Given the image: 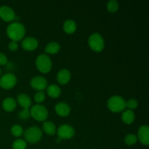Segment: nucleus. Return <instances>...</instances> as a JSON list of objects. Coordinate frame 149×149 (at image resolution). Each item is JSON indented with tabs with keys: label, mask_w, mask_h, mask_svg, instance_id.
Wrapping results in <instances>:
<instances>
[{
	"label": "nucleus",
	"mask_w": 149,
	"mask_h": 149,
	"mask_svg": "<svg viewBox=\"0 0 149 149\" xmlns=\"http://www.w3.org/2000/svg\"><path fill=\"white\" fill-rule=\"evenodd\" d=\"M7 34L12 41L18 42L22 40L26 34V28L20 22H13L8 25L7 28Z\"/></svg>",
	"instance_id": "1"
},
{
	"label": "nucleus",
	"mask_w": 149,
	"mask_h": 149,
	"mask_svg": "<svg viewBox=\"0 0 149 149\" xmlns=\"http://www.w3.org/2000/svg\"><path fill=\"white\" fill-rule=\"evenodd\" d=\"M107 106L109 110L114 113H119L125 110L126 101L122 97L119 95L111 96L108 100Z\"/></svg>",
	"instance_id": "2"
},
{
	"label": "nucleus",
	"mask_w": 149,
	"mask_h": 149,
	"mask_svg": "<svg viewBox=\"0 0 149 149\" xmlns=\"http://www.w3.org/2000/svg\"><path fill=\"white\" fill-rule=\"evenodd\" d=\"M35 63L37 69L44 74L49 73L52 69V61L46 54H41L37 56Z\"/></svg>",
	"instance_id": "3"
},
{
	"label": "nucleus",
	"mask_w": 149,
	"mask_h": 149,
	"mask_svg": "<svg viewBox=\"0 0 149 149\" xmlns=\"http://www.w3.org/2000/svg\"><path fill=\"white\" fill-rule=\"evenodd\" d=\"M25 141L29 143L34 144L39 142L42 137V131L39 127L36 126L31 127L28 128L24 132Z\"/></svg>",
	"instance_id": "4"
},
{
	"label": "nucleus",
	"mask_w": 149,
	"mask_h": 149,
	"mask_svg": "<svg viewBox=\"0 0 149 149\" xmlns=\"http://www.w3.org/2000/svg\"><path fill=\"white\" fill-rule=\"evenodd\" d=\"M88 44L90 47L96 52H100L104 49V39L99 33H93L90 35L88 39Z\"/></svg>",
	"instance_id": "5"
},
{
	"label": "nucleus",
	"mask_w": 149,
	"mask_h": 149,
	"mask_svg": "<svg viewBox=\"0 0 149 149\" xmlns=\"http://www.w3.org/2000/svg\"><path fill=\"white\" fill-rule=\"evenodd\" d=\"M31 116L39 122H45L48 118V111L46 107L40 104L34 105L30 110Z\"/></svg>",
	"instance_id": "6"
},
{
	"label": "nucleus",
	"mask_w": 149,
	"mask_h": 149,
	"mask_svg": "<svg viewBox=\"0 0 149 149\" xmlns=\"http://www.w3.org/2000/svg\"><path fill=\"white\" fill-rule=\"evenodd\" d=\"M57 134L60 139L69 140L75 135V130L69 125H62L57 130Z\"/></svg>",
	"instance_id": "7"
},
{
	"label": "nucleus",
	"mask_w": 149,
	"mask_h": 149,
	"mask_svg": "<svg viewBox=\"0 0 149 149\" xmlns=\"http://www.w3.org/2000/svg\"><path fill=\"white\" fill-rule=\"evenodd\" d=\"M17 83L15 75L12 73H7L1 76L0 78V87L4 90H10L13 88Z\"/></svg>",
	"instance_id": "8"
},
{
	"label": "nucleus",
	"mask_w": 149,
	"mask_h": 149,
	"mask_svg": "<svg viewBox=\"0 0 149 149\" xmlns=\"http://www.w3.org/2000/svg\"><path fill=\"white\" fill-rule=\"evenodd\" d=\"M0 17L5 22H12L15 20L16 15L11 7L3 5L0 7Z\"/></svg>",
	"instance_id": "9"
},
{
	"label": "nucleus",
	"mask_w": 149,
	"mask_h": 149,
	"mask_svg": "<svg viewBox=\"0 0 149 149\" xmlns=\"http://www.w3.org/2000/svg\"><path fill=\"white\" fill-rule=\"evenodd\" d=\"M30 84L31 87L37 91H43L47 87V81L41 76H36L31 79Z\"/></svg>",
	"instance_id": "10"
},
{
	"label": "nucleus",
	"mask_w": 149,
	"mask_h": 149,
	"mask_svg": "<svg viewBox=\"0 0 149 149\" xmlns=\"http://www.w3.org/2000/svg\"><path fill=\"white\" fill-rule=\"evenodd\" d=\"M138 139L145 146L149 144V127L148 125H142L138 131Z\"/></svg>",
	"instance_id": "11"
},
{
	"label": "nucleus",
	"mask_w": 149,
	"mask_h": 149,
	"mask_svg": "<svg viewBox=\"0 0 149 149\" xmlns=\"http://www.w3.org/2000/svg\"><path fill=\"white\" fill-rule=\"evenodd\" d=\"M38 45H39V42L38 40L34 37L32 36H29L22 40L21 46L25 50L27 51H32L34 50L37 48Z\"/></svg>",
	"instance_id": "12"
},
{
	"label": "nucleus",
	"mask_w": 149,
	"mask_h": 149,
	"mask_svg": "<svg viewBox=\"0 0 149 149\" xmlns=\"http://www.w3.org/2000/svg\"><path fill=\"white\" fill-rule=\"evenodd\" d=\"M55 111L57 114L60 116L65 117L69 115L71 112V108L69 105L64 102H60L57 103L56 106H55Z\"/></svg>",
	"instance_id": "13"
},
{
	"label": "nucleus",
	"mask_w": 149,
	"mask_h": 149,
	"mask_svg": "<svg viewBox=\"0 0 149 149\" xmlns=\"http://www.w3.org/2000/svg\"><path fill=\"white\" fill-rule=\"evenodd\" d=\"M71 77V74L69 70L66 68H63L58 71L57 74V80L61 84H65L69 82Z\"/></svg>",
	"instance_id": "14"
},
{
	"label": "nucleus",
	"mask_w": 149,
	"mask_h": 149,
	"mask_svg": "<svg viewBox=\"0 0 149 149\" xmlns=\"http://www.w3.org/2000/svg\"><path fill=\"white\" fill-rule=\"evenodd\" d=\"M17 101L23 109H29L32 104L31 97L24 93H20L17 95Z\"/></svg>",
	"instance_id": "15"
},
{
	"label": "nucleus",
	"mask_w": 149,
	"mask_h": 149,
	"mask_svg": "<svg viewBox=\"0 0 149 149\" xmlns=\"http://www.w3.org/2000/svg\"><path fill=\"white\" fill-rule=\"evenodd\" d=\"M16 103L15 100L13 97H7L3 100L2 102V108L5 111L7 112H12L15 109Z\"/></svg>",
	"instance_id": "16"
},
{
	"label": "nucleus",
	"mask_w": 149,
	"mask_h": 149,
	"mask_svg": "<svg viewBox=\"0 0 149 149\" xmlns=\"http://www.w3.org/2000/svg\"><path fill=\"white\" fill-rule=\"evenodd\" d=\"M63 29L65 33H68V34H71V33H74L77 31V23L74 20H71V19H68L63 23Z\"/></svg>",
	"instance_id": "17"
},
{
	"label": "nucleus",
	"mask_w": 149,
	"mask_h": 149,
	"mask_svg": "<svg viewBox=\"0 0 149 149\" xmlns=\"http://www.w3.org/2000/svg\"><path fill=\"white\" fill-rule=\"evenodd\" d=\"M135 119V113L132 111L129 110V109L123 111L122 114V119L124 123L126 124V125H131V124L133 123Z\"/></svg>",
	"instance_id": "18"
},
{
	"label": "nucleus",
	"mask_w": 149,
	"mask_h": 149,
	"mask_svg": "<svg viewBox=\"0 0 149 149\" xmlns=\"http://www.w3.org/2000/svg\"><path fill=\"white\" fill-rule=\"evenodd\" d=\"M43 131L48 135H54L56 133V126L55 124L50 121H45L42 125Z\"/></svg>",
	"instance_id": "19"
},
{
	"label": "nucleus",
	"mask_w": 149,
	"mask_h": 149,
	"mask_svg": "<svg viewBox=\"0 0 149 149\" xmlns=\"http://www.w3.org/2000/svg\"><path fill=\"white\" fill-rule=\"evenodd\" d=\"M47 93L52 98H57L61 94V90L56 84H50L47 87Z\"/></svg>",
	"instance_id": "20"
},
{
	"label": "nucleus",
	"mask_w": 149,
	"mask_h": 149,
	"mask_svg": "<svg viewBox=\"0 0 149 149\" xmlns=\"http://www.w3.org/2000/svg\"><path fill=\"white\" fill-rule=\"evenodd\" d=\"M60 49H61V46L58 42H52L47 45V46L45 47V51L47 54L54 55V54L58 53L60 51Z\"/></svg>",
	"instance_id": "21"
},
{
	"label": "nucleus",
	"mask_w": 149,
	"mask_h": 149,
	"mask_svg": "<svg viewBox=\"0 0 149 149\" xmlns=\"http://www.w3.org/2000/svg\"><path fill=\"white\" fill-rule=\"evenodd\" d=\"M106 8L108 11L111 13H114L119 10V3L116 0H111L108 1L106 4Z\"/></svg>",
	"instance_id": "22"
},
{
	"label": "nucleus",
	"mask_w": 149,
	"mask_h": 149,
	"mask_svg": "<svg viewBox=\"0 0 149 149\" xmlns=\"http://www.w3.org/2000/svg\"><path fill=\"white\" fill-rule=\"evenodd\" d=\"M124 141H125V143L127 146H133L138 141V137H137V135H134V134L130 133L125 137Z\"/></svg>",
	"instance_id": "23"
},
{
	"label": "nucleus",
	"mask_w": 149,
	"mask_h": 149,
	"mask_svg": "<svg viewBox=\"0 0 149 149\" xmlns=\"http://www.w3.org/2000/svg\"><path fill=\"white\" fill-rule=\"evenodd\" d=\"M13 149H26L27 148V143L25 140L17 139L13 142Z\"/></svg>",
	"instance_id": "24"
},
{
	"label": "nucleus",
	"mask_w": 149,
	"mask_h": 149,
	"mask_svg": "<svg viewBox=\"0 0 149 149\" xmlns=\"http://www.w3.org/2000/svg\"><path fill=\"white\" fill-rule=\"evenodd\" d=\"M10 132H11L12 135L15 137H20L23 134V129L22 127V126L19 125H13L11 127L10 130Z\"/></svg>",
	"instance_id": "25"
},
{
	"label": "nucleus",
	"mask_w": 149,
	"mask_h": 149,
	"mask_svg": "<svg viewBox=\"0 0 149 149\" xmlns=\"http://www.w3.org/2000/svg\"><path fill=\"white\" fill-rule=\"evenodd\" d=\"M31 116L30 110L29 109H23L18 112V118L22 120L28 119Z\"/></svg>",
	"instance_id": "26"
},
{
	"label": "nucleus",
	"mask_w": 149,
	"mask_h": 149,
	"mask_svg": "<svg viewBox=\"0 0 149 149\" xmlns=\"http://www.w3.org/2000/svg\"><path fill=\"white\" fill-rule=\"evenodd\" d=\"M138 106V102L135 99L130 98L126 101V107L128 108L129 110H134V109H137Z\"/></svg>",
	"instance_id": "27"
},
{
	"label": "nucleus",
	"mask_w": 149,
	"mask_h": 149,
	"mask_svg": "<svg viewBox=\"0 0 149 149\" xmlns=\"http://www.w3.org/2000/svg\"><path fill=\"white\" fill-rule=\"evenodd\" d=\"M45 100V93L44 91H38L34 95V100L37 103H41Z\"/></svg>",
	"instance_id": "28"
},
{
	"label": "nucleus",
	"mask_w": 149,
	"mask_h": 149,
	"mask_svg": "<svg viewBox=\"0 0 149 149\" xmlns=\"http://www.w3.org/2000/svg\"><path fill=\"white\" fill-rule=\"evenodd\" d=\"M18 48V45H17V42H15V41H11V42L9 43L8 45V49L10 50L13 51V52H15L16 51Z\"/></svg>",
	"instance_id": "29"
},
{
	"label": "nucleus",
	"mask_w": 149,
	"mask_h": 149,
	"mask_svg": "<svg viewBox=\"0 0 149 149\" xmlns=\"http://www.w3.org/2000/svg\"><path fill=\"white\" fill-rule=\"evenodd\" d=\"M8 62L7 56L2 52H0V65H4Z\"/></svg>",
	"instance_id": "30"
},
{
	"label": "nucleus",
	"mask_w": 149,
	"mask_h": 149,
	"mask_svg": "<svg viewBox=\"0 0 149 149\" xmlns=\"http://www.w3.org/2000/svg\"><path fill=\"white\" fill-rule=\"evenodd\" d=\"M1 68H0V77H1Z\"/></svg>",
	"instance_id": "31"
}]
</instances>
